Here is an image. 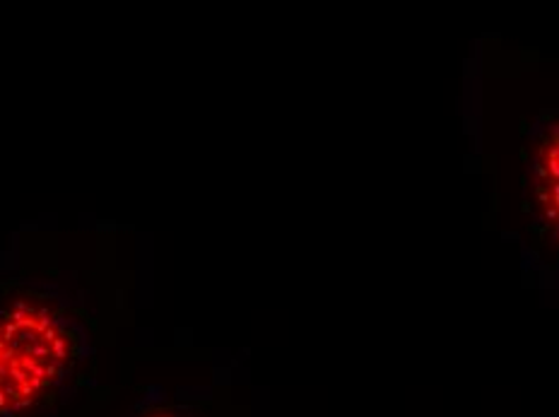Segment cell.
Masks as SVG:
<instances>
[{
	"label": "cell",
	"instance_id": "cell-2",
	"mask_svg": "<svg viewBox=\"0 0 559 417\" xmlns=\"http://www.w3.org/2000/svg\"><path fill=\"white\" fill-rule=\"evenodd\" d=\"M523 207L559 275V111L543 114L523 150Z\"/></svg>",
	"mask_w": 559,
	"mask_h": 417
},
{
	"label": "cell",
	"instance_id": "cell-3",
	"mask_svg": "<svg viewBox=\"0 0 559 417\" xmlns=\"http://www.w3.org/2000/svg\"><path fill=\"white\" fill-rule=\"evenodd\" d=\"M126 417H189V410L181 408L179 403H174L169 398L150 396L147 393V396L140 401Z\"/></svg>",
	"mask_w": 559,
	"mask_h": 417
},
{
	"label": "cell",
	"instance_id": "cell-1",
	"mask_svg": "<svg viewBox=\"0 0 559 417\" xmlns=\"http://www.w3.org/2000/svg\"><path fill=\"white\" fill-rule=\"evenodd\" d=\"M95 357L87 314L49 283L0 289V417H51L75 398Z\"/></svg>",
	"mask_w": 559,
	"mask_h": 417
}]
</instances>
